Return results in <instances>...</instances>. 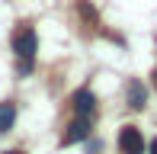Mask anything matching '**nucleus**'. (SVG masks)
Instances as JSON below:
<instances>
[{"mask_svg": "<svg viewBox=\"0 0 157 154\" xmlns=\"http://www.w3.org/2000/svg\"><path fill=\"white\" fill-rule=\"evenodd\" d=\"M35 48H39V36H35V29H29V26H23V29L13 36V52L19 55V58L32 61L35 58Z\"/></svg>", "mask_w": 157, "mask_h": 154, "instance_id": "obj_1", "label": "nucleus"}, {"mask_svg": "<svg viewBox=\"0 0 157 154\" xmlns=\"http://www.w3.org/2000/svg\"><path fill=\"white\" fill-rule=\"evenodd\" d=\"M119 148H122V154H144V138L135 125H125L119 132Z\"/></svg>", "mask_w": 157, "mask_h": 154, "instance_id": "obj_2", "label": "nucleus"}, {"mask_svg": "<svg viewBox=\"0 0 157 154\" xmlns=\"http://www.w3.org/2000/svg\"><path fill=\"white\" fill-rule=\"evenodd\" d=\"M87 138H90V116H77L64 132V144H77V141H87Z\"/></svg>", "mask_w": 157, "mask_h": 154, "instance_id": "obj_3", "label": "nucleus"}, {"mask_svg": "<svg viewBox=\"0 0 157 154\" xmlns=\"http://www.w3.org/2000/svg\"><path fill=\"white\" fill-rule=\"evenodd\" d=\"M71 106H74L77 116H90V113L96 109V96H93V90H87V87L77 90V93L71 96Z\"/></svg>", "mask_w": 157, "mask_h": 154, "instance_id": "obj_4", "label": "nucleus"}, {"mask_svg": "<svg viewBox=\"0 0 157 154\" xmlns=\"http://www.w3.org/2000/svg\"><path fill=\"white\" fill-rule=\"evenodd\" d=\"M125 100H128V106H132V109H144V103H147V90H144V83H141V80H128V87H125Z\"/></svg>", "mask_w": 157, "mask_h": 154, "instance_id": "obj_5", "label": "nucleus"}, {"mask_svg": "<svg viewBox=\"0 0 157 154\" xmlns=\"http://www.w3.org/2000/svg\"><path fill=\"white\" fill-rule=\"evenodd\" d=\"M16 122V106L13 103H0V132H10Z\"/></svg>", "mask_w": 157, "mask_h": 154, "instance_id": "obj_6", "label": "nucleus"}, {"mask_svg": "<svg viewBox=\"0 0 157 154\" xmlns=\"http://www.w3.org/2000/svg\"><path fill=\"white\" fill-rule=\"evenodd\" d=\"M77 10L83 13V19H90V23H96V10H93V6L87 3V0H80V3H77Z\"/></svg>", "mask_w": 157, "mask_h": 154, "instance_id": "obj_7", "label": "nucleus"}, {"mask_svg": "<svg viewBox=\"0 0 157 154\" xmlns=\"http://www.w3.org/2000/svg\"><path fill=\"white\" fill-rule=\"evenodd\" d=\"M32 71V61H26V58H19V64H16V74L19 77H26V74H29Z\"/></svg>", "mask_w": 157, "mask_h": 154, "instance_id": "obj_8", "label": "nucleus"}, {"mask_svg": "<svg viewBox=\"0 0 157 154\" xmlns=\"http://www.w3.org/2000/svg\"><path fill=\"white\" fill-rule=\"evenodd\" d=\"M147 151H151V154H157V138H154V141H151V148H147Z\"/></svg>", "mask_w": 157, "mask_h": 154, "instance_id": "obj_9", "label": "nucleus"}, {"mask_svg": "<svg viewBox=\"0 0 157 154\" xmlns=\"http://www.w3.org/2000/svg\"><path fill=\"white\" fill-rule=\"evenodd\" d=\"M154 87H157V67H154Z\"/></svg>", "mask_w": 157, "mask_h": 154, "instance_id": "obj_10", "label": "nucleus"}, {"mask_svg": "<svg viewBox=\"0 0 157 154\" xmlns=\"http://www.w3.org/2000/svg\"><path fill=\"white\" fill-rule=\"evenodd\" d=\"M3 154H19V151H3Z\"/></svg>", "mask_w": 157, "mask_h": 154, "instance_id": "obj_11", "label": "nucleus"}]
</instances>
